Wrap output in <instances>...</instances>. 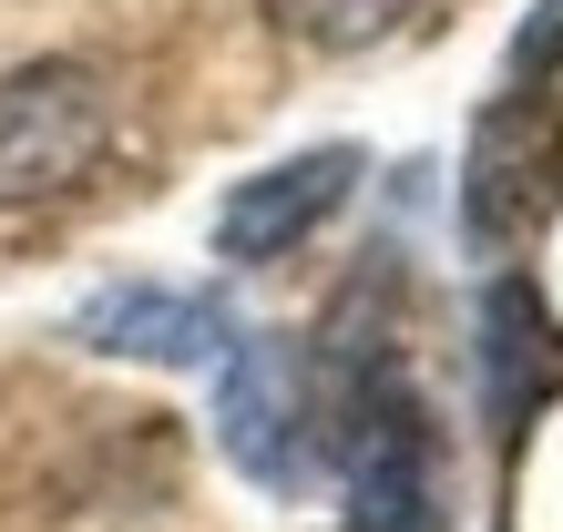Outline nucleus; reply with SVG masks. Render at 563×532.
I'll use <instances>...</instances> for the list:
<instances>
[{
	"label": "nucleus",
	"mask_w": 563,
	"mask_h": 532,
	"mask_svg": "<svg viewBox=\"0 0 563 532\" xmlns=\"http://www.w3.org/2000/svg\"><path fill=\"white\" fill-rule=\"evenodd\" d=\"M216 451L236 461L256 491L308 481V379H297L287 339H236L216 358Z\"/></svg>",
	"instance_id": "4"
},
{
	"label": "nucleus",
	"mask_w": 563,
	"mask_h": 532,
	"mask_svg": "<svg viewBox=\"0 0 563 532\" xmlns=\"http://www.w3.org/2000/svg\"><path fill=\"white\" fill-rule=\"evenodd\" d=\"M358 175H369V154H358V144H308V154L267 164V175H246L216 206V256L225 266H277L287 246H308L318 225L358 195Z\"/></svg>",
	"instance_id": "5"
},
{
	"label": "nucleus",
	"mask_w": 563,
	"mask_h": 532,
	"mask_svg": "<svg viewBox=\"0 0 563 532\" xmlns=\"http://www.w3.org/2000/svg\"><path fill=\"white\" fill-rule=\"evenodd\" d=\"M339 491H349V532H451V461H441V420H430L420 379L389 348H369L339 379Z\"/></svg>",
	"instance_id": "1"
},
{
	"label": "nucleus",
	"mask_w": 563,
	"mask_h": 532,
	"mask_svg": "<svg viewBox=\"0 0 563 532\" xmlns=\"http://www.w3.org/2000/svg\"><path fill=\"white\" fill-rule=\"evenodd\" d=\"M256 11H267L287 42H308V52H379L420 0H256Z\"/></svg>",
	"instance_id": "8"
},
{
	"label": "nucleus",
	"mask_w": 563,
	"mask_h": 532,
	"mask_svg": "<svg viewBox=\"0 0 563 532\" xmlns=\"http://www.w3.org/2000/svg\"><path fill=\"white\" fill-rule=\"evenodd\" d=\"M553 215H563V92H503L461 154V236L482 256H512Z\"/></svg>",
	"instance_id": "3"
},
{
	"label": "nucleus",
	"mask_w": 563,
	"mask_h": 532,
	"mask_svg": "<svg viewBox=\"0 0 563 532\" xmlns=\"http://www.w3.org/2000/svg\"><path fill=\"white\" fill-rule=\"evenodd\" d=\"M73 339L103 348V358H144V369H216V358L236 348V318H225L206 287L123 277V287H92L73 308Z\"/></svg>",
	"instance_id": "6"
},
{
	"label": "nucleus",
	"mask_w": 563,
	"mask_h": 532,
	"mask_svg": "<svg viewBox=\"0 0 563 532\" xmlns=\"http://www.w3.org/2000/svg\"><path fill=\"white\" fill-rule=\"evenodd\" d=\"M113 154V82L92 62H21L0 73V215L62 206Z\"/></svg>",
	"instance_id": "2"
},
{
	"label": "nucleus",
	"mask_w": 563,
	"mask_h": 532,
	"mask_svg": "<svg viewBox=\"0 0 563 532\" xmlns=\"http://www.w3.org/2000/svg\"><path fill=\"white\" fill-rule=\"evenodd\" d=\"M472 328H482V410H492L503 441H522L563 399V318L543 308L533 277H492Z\"/></svg>",
	"instance_id": "7"
},
{
	"label": "nucleus",
	"mask_w": 563,
	"mask_h": 532,
	"mask_svg": "<svg viewBox=\"0 0 563 532\" xmlns=\"http://www.w3.org/2000/svg\"><path fill=\"white\" fill-rule=\"evenodd\" d=\"M553 73H563V0H533V11H522V31H512V82L543 92Z\"/></svg>",
	"instance_id": "9"
}]
</instances>
